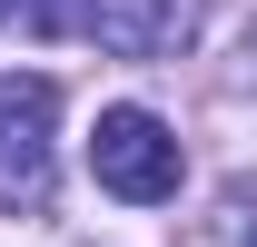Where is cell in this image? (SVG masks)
Segmentation results:
<instances>
[{"label":"cell","mask_w":257,"mask_h":247,"mask_svg":"<svg viewBox=\"0 0 257 247\" xmlns=\"http://www.w3.org/2000/svg\"><path fill=\"white\" fill-rule=\"evenodd\" d=\"M89 178L109 188V198H168L178 188V139H168V119H149V109H99L89 129Z\"/></svg>","instance_id":"6da1fadb"},{"label":"cell","mask_w":257,"mask_h":247,"mask_svg":"<svg viewBox=\"0 0 257 247\" xmlns=\"http://www.w3.org/2000/svg\"><path fill=\"white\" fill-rule=\"evenodd\" d=\"M168 0H30V30L50 40H99V50H149Z\"/></svg>","instance_id":"7a4b0ae2"},{"label":"cell","mask_w":257,"mask_h":247,"mask_svg":"<svg viewBox=\"0 0 257 247\" xmlns=\"http://www.w3.org/2000/svg\"><path fill=\"white\" fill-rule=\"evenodd\" d=\"M50 129H60V79H0V178H40V158H50Z\"/></svg>","instance_id":"3957f363"},{"label":"cell","mask_w":257,"mask_h":247,"mask_svg":"<svg viewBox=\"0 0 257 247\" xmlns=\"http://www.w3.org/2000/svg\"><path fill=\"white\" fill-rule=\"evenodd\" d=\"M10 10H20V0H0V20H10Z\"/></svg>","instance_id":"277c9868"},{"label":"cell","mask_w":257,"mask_h":247,"mask_svg":"<svg viewBox=\"0 0 257 247\" xmlns=\"http://www.w3.org/2000/svg\"><path fill=\"white\" fill-rule=\"evenodd\" d=\"M247 247H257V237H247Z\"/></svg>","instance_id":"5b68a950"}]
</instances>
